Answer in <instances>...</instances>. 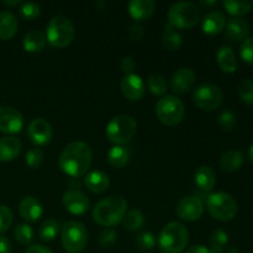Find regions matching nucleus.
Masks as SVG:
<instances>
[{"label":"nucleus","instance_id":"47","mask_svg":"<svg viewBox=\"0 0 253 253\" xmlns=\"http://www.w3.org/2000/svg\"><path fill=\"white\" fill-rule=\"evenodd\" d=\"M25 253H53L49 249H47L43 245H32L26 250Z\"/></svg>","mask_w":253,"mask_h":253},{"label":"nucleus","instance_id":"50","mask_svg":"<svg viewBox=\"0 0 253 253\" xmlns=\"http://www.w3.org/2000/svg\"><path fill=\"white\" fill-rule=\"evenodd\" d=\"M249 156H250V160H251L252 162H253V143H252V146H251V147H250V151H249Z\"/></svg>","mask_w":253,"mask_h":253},{"label":"nucleus","instance_id":"43","mask_svg":"<svg viewBox=\"0 0 253 253\" xmlns=\"http://www.w3.org/2000/svg\"><path fill=\"white\" fill-rule=\"evenodd\" d=\"M241 57L245 62L253 66V36L247 37L241 44Z\"/></svg>","mask_w":253,"mask_h":253},{"label":"nucleus","instance_id":"38","mask_svg":"<svg viewBox=\"0 0 253 253\" xmlns=\"http://www.w3.org/2000/svg\"><path fill=\"white\" fill-rule=\"evenodd\" d=\"M40 14H41V7L35 2H25L20 7V15L27 21H34L35 19L40 16Z\"/></svg>","mask_w":253,"mask_h":253},{"label":"nucleus","instance_id":"23","mask_svg":"<svg viewBox=\"0 0 253 253\" xmlns=\"http://www.w3.org/2000/svg\"><path fill=\"white\" fill-rule=\"evenodd\" d=\"M194 182L203 192H210L216 184V174L208 166H202L194 173Z\"/></svg>","mask_w":253,"mask_h":253},{"label":"nucleus","instance_id":"13","mask_svg":"<svg viewBox=\"0 0 253 253\" xmlns=\"http://www.w3.org/2000/svg\"><path fill=\"white\" fill-rule=\"evenodd\" d=\"M53 131L48 121L44 119H35L27 128V136L36 146H44L51 141Z\"/></svg>","mask_w":253,"mask_h":253},{"label":"nucleus","instance_id":"29","mask_svg":"<svg viewBox=\"0 0 253 253\" xmlns=\"http://www.w3.org/2000/svg\"><path fill=\"white\" fill-rule=\"evenodd\" d=\"M163 46L168 49V51H178L182 47V36L177 29L170 26L167 24L163 29Z\"/></svg>","mask_w":253,"mask_h":253},{"label":"nucleus","instance_id":"36","mask_svg":"<svg viewBox=\"0 0 253 253\" xmlns=\"http://www.w3.org/2000/svg\"><path fill=\"white\" fill-rule=\"evenodd\" d=\"M237 93L240 99L246 104H253V81L252 79H244L237 85Z\"/></svg>","mask_w":253,"mask_h":253},{"label":"nucleus","instance_id":"39","mask_svg":"<svg viewBox=\"0 0 253 253\" xmlns=\"http://www.w3.org/2000/svg\"><path fill=\"white\" fill-rule=\"evenodd\" d=\"M156 239L151 232L145 231L141 232L137 237H136V246L141 251H151L155 247Z\"/></svg>","mask_w":253,"mask_h":253},{"label":"nucleus","instance_id":"9","mask_svg":"<svg viewBox=\"0 0 253 253\" xmlns=\"http://www.w3.org/2000/svg\"><path fill=\"white\" fill-rule=\"evenodd\" d=\"M156 115L166 126H175L182 123L185 115V108L182 101L174 95H166L156 105Z\"/></svg>","mask_w":253,"mask_h":253},{"label":"nucleus","instance_id":"48","mask_svg":"<svg viewBox=\"0 0 253 253\" xmlns=\"http://www.w3.org/2000/svg\"><path fill=\"white\" fill-rule=\"evenodd\" d=\"M185 253H210V250L203 245H195V246L189 247Z\"/></svg>","mask_w":253,"mask_h":253},{"label":"nucleus","instance_id":"5","mask_svg":"<svg viewBox=\"0 0 253 253\" xmlns=\"http://www.w3.org/2000/svg\"><path fill=\"white\" fill-rule=\"evenodd\" d=\"M137 131V123L135 119L126 114L115 116L106 126V137L115 146H123L133 138Z\"/></svg>","mask_w":253,"mask_h":253},{"label":"nucleus","instance_id":"33","mask_svg":"<svg viewBox=\"0 0 253 253\" xmlns=\"http://www.w3.org/2000/svg\"><path fill=\"white\" fill-rule=\"evenodd\" d=\"M227 242H229V235L224 230H215L210 236V245H211V249H209L210 253H221Z\"/></svg>","mask_w":253,"mask_h":253},{"label":"nucleus","instance_id":"52","mask_svg":"<svg viewBox=\"0 0 253 253\" xmlns=\"http://www.w3.org/2000/svg\"><path fill=\"white\" fill-rule=\"evenodd\" d=\"M203 5H216V1H202Z\"/></svg>","mask_w":253,"mask_h":253},{"label":"nucleus","instance_id":"49","mask_svg":"<svg viewBox=\"0 0 253 253\" xmlns=\"http://www.w3.org/2000/svg\"><path fill=\"white\" fill-rule=\"evenodd\" d=\"M4 2L5 5H7V6H15V5H19L20 4V0H14V1H9V0H5V1H2Z\"/></svg>","mask_w":253,"mask_h":253},{"label":"nucleus","instance_id":"21","mask_svg":"<svg viewBox=\"0 0 253 253\" xmlns=\"http://www.w3.org/2000/svg\"><path fill=\"white\" fill-rule=\"evenodd\" d=\"M21 142L14 136H5L0 138V162H10L19 156Z\"/></svg>","mask_w":253,"mask_h":253},{"label":"nucleus","instance_id":"7","mask_svg":"<svg viewBox=\"0 0 253 253\" xmlns=\"http://www.w3.org/2000/svg\"><path fill=\"white\" fill-rule=\"evenodd\" d=\"M207 209L214 219L219 221H229L236 215L237 203L235 198L227 193H214L208 197Z\"/></svg>","mask_w":253,"mask_h":253},{"label":"nucleus","instance_id":"46","mask_svg":"<svg viewBox=\"0 0 253 253\" xmlns=\"http://www.w3.org/2000/svg\"><path fill=\"white\" fill-rule=\"evenodd\" d=\"M12 245L5 236H0V253H11Z\"/></svg>","mask_w":253,"mask_h":253},{"label":"nucleus","instance_id":"42","mask_svg":"<svg viewBox=\"0 0 253 253\" xmlns=\"http://www.w3.org/2000/svg\"><path fill=\"white\" fill-rule=\"evenodd\" d=\"M116 239H118V234H116L115 230L113 229H106L99 235V246L104 247V249H108V247H111L116 242Z\"/></svg>","mask_w":253,"mask_h":253},{"label":"nucleus","instance_id":"41","mask_svg":"<svg viewBox=\"0 0 253 253\" xmlns=\"http://www.w3.org/2000/svg\"><path fill=\"white\" fill-rule=\"evenodd\" d=\"M12 224V212L6 205H0V235L6 232Z\"/></svg>","mask_w":253,"mask_h":253},{"label":"nucleus","instance_id":"20","mask_svg":"<svg viewBox=\"0 0 253 253\" xmlns=\"http://www.w3.org/2000/svg\"><path fill=\"white\" fill-rule=\"evenodd\" d=\"M250 26L246 20L241 17H232L226 21V37L231 41H245L249 36Z\"/></svg>","mask_w":253,"mask_h":253},{"label":"nucleus","instance_id":"27","mask_svg":"<svg viewBox=\"0 0 253 253\" xmlns=\"http://www.w3.org/2000/svg\"><path fill=\"white\" fill-rule=\"evenodd\" d=\"M244 153L236 150H230L225 152L220 158V167L225 172H235L244 165Z\"/></svg>","mask_w":253,"mask_h":253},{"label":"nucleus","instance_id":"12","mask_svg":"<svg viewBox=\"0 0 253 253\" xmlns=\"http://www.w3.org/2000/svg\"><path fill=\"white\" fill-rule=\"evenodd\" d=\"M24 118L16 109L11 106H0V132L12 135L21 131Z\"/></svg>","mask_w":253,"mask_h":253},{"label":"nucleus","instance_id":"19","mask_svg":"<svg viewBox=\"0 0 253 253\" xmlns=\"http://www.w3.org/2000/svg\"><path fill=\"white\" fill-rule=\"evenodd\" d=\"M226 26V17L221 11H210L203 19V32L210 36L220 34Z\"/></svg>","mask_w":253,"mask_h":253},{"label":"nucleus","instance_id":"30","mask_svg":"<svg viewBox=\"0 0 253 253\" xmlns=\"http://www.w3.org/2000/svg\"><path fill=\"white\" fill-rule=\"evenodd\" d=\"M222 5H224L229 14L240 16V15L247 14L252 9L253 0H241V1H237V0H225Z\"/></svg>","mask_w":253,"mask_h":253},{"label":"nucleus","instance_id":"8","mask_svg":"<svg viewBox=\"0 0 253 253\" xmlns=\"http://www.w3.org/2000/svg\"><path fill=\"white\" fill-rule=\"evenodd\" d=\"M62 246L69 253H79L88 244V231L82 222L67 221L62 227Z\"/></svg>","mask_w":253,"mask_h":253},{"label":"nucleus","instance_id":"15","mask_svg":"<svg viewBox=\"0 0 253 253\" xmlns=\"http://www.w3.org/2000/svg\"><path fill=\"white\" fill-rule=\"evenodd\" d=\"M146 86L142 78L137 74H126L121 81V91L124 96L131 101H137L145 95Z\"/></svg>","mask_w":253,"mask_h":253},{"label":"nucleus","instance_id":"32","mask_svg":"<svg viewBox=\"0 0 253 253\" xmlns=\"http://www.w3.org/2000/svg\"><path fill=\"white\" fill-rule=\"evenodd\" d=\"M145 224V216L140 210H131L124 216L123 225L128 231H137Z\"/></svg>","mask_w":253,"mask_h":253},{"label":"nucleus","instance_id":"14","mask_svg":"<svg viewBox=\"0 0 253 253\" xmlns=\"http://www.w3.org/2000/svg\"><path fill=\"white\" fill-rule=\"evenodd\" d=\"M62 203H63L64 209L73 215L85 214L90 208V203L86 195L79 190H68L64 193Z\"/></svg>","mask_w":253,"mask_h":253},{"label":"nucleus","instance_id":"25","mask_svg":"<svg viewBox=\"0 0 253 253\" xmlns=\"http://www.w3.org/2000/svg\"><path fill=\"white\" fill-rule=\"evenodd\" d=\"M17 27H19L17 20L11 12H0V40L4 41L11 40L16 35Z\"/></svg>","mask_w":253,"mask_h":253},{"label":"nucleus","instance_id":"10","mask_svg":"<svg viewBox=\"0 0 253 253\" xmlns=\"http://www.w3.org/2000/svg\"><path fill=\"white\" fill-rule=\"evenodd\" d=\"M193 100L202 110L212 111L220 108L224 100V94L215 84H202L193 93Z\"/></svg>","mask_w":253,"mask_h":253},{"label":"nucleus","instance_id":"40","mask_svg":"<svg viewBox=\"0 0 253 253\" xmlns=\"http://www.w3.org/2000/svg\"><path fill=\"white\" fill-rule=\"evenodd\" d=\"M219 125L221 126L222 130L232 131L236 126V116L232 111L225 110L219 115Z\"/></svg>","mask_w":253,"mask_h":253},{"label":"nucleus","instance_id":"45","mask_svg":"<svg viewBox=\"0 0 253 253\" xmlns=\"http://www.w3.org/2000/svg\"><path fill=\"white\" fill-rule=\"evenodd\" d=\"M135 66H136V63H135V61H133V58L131 56H126V57H124L123 59H121L120 67L126 74L132 73V71L135 69Z\"/></svg>","mask_w":253,"mask_h":253},{"label":"nucleus","instance_id":"4","mask_svg":"<svg viewBox=\"0 0 253 253\" xmlns=\"http://www.w3.org/2000/svg\"><path fill=\"white\" fill-rule=\"evenodd\" d=\"M47 41L56 48H64L69 46L76 36L74 26L71 20L62 15H57L49 20L47 25Z\"/></svg>","mask_w":253,"mask_h":253},{"label":"nucleus","instance_id":"17","mask_svg":"<svg viewBox=\"0 0 253 253\" xmlns=\"http://www.w3.org/2000/svg\"><path fill=\"white\" fill-rule=\"evenodd\" d=\"M156 10L152 0H132L128 2V14L135 21L142 22L150 19Z\"/></svg>","mask_w":253,"mask_h":253},{"label":"nucleus","instance_id":"44","mask_svg":"<svg viewBox=\"0 0 253 253\" xmlns=\"http://www.w3.org/2000/svg\"><path fill=\"white\" fill-rule=\"evenodd\" d=\"M143 35H145V30H143V27L141 25L135 24L130 27L128 36H130V39L132 41H140V40H142Z\"/></svg>","mask_w":253,"mask_h":253},{"label":"nucleus","instance_id":"34","mask_svg":"<svg viewBox=\"0 0 253 253\" xmlns=\"http://www.w3.org/2000/svg\"><path fill=\"white\" fill-rule=\"evenodd\" d=\"M147 86L155 95H163L167 91V82L160 74H152L147 79Z\"/></svg>","mask_w":253,"mask_h":253},{"label":"nucleus","instance_id":"28","mask_svg":"<svg viewBox=\"0 0 253 253\" xmlns=\"http://www.w3.org/2000/svg\"><path fill=\"white\" fill-rule=\"evenodd\" d=\"M130 161V152L124 146H114L108 152V162L114 168H124Z\"/></svg>","mask_w":253,"mask_h":253},{"label":"nucleus","instance_id":"37","mask_svg":"<svg viewBox=\"0 0 253 253\" xmlns=\"http://www.w3.org/2000/svg\"><path fill=\"white\" fill-rule=\"evenodd\" d=\"M25 162L32 169H37L43 163V153L40 148H31V150L27 151L26 156H25Z\"/></svg>","mask_w":253,"mask_h":253},{"label":"nucleus","instance_id":"35","mask_svg":"<svg viewBox=\"0 0 253 253\" xmlns=\"http://www.w3.org/2000/svg\"><path fill=\"white\" fill-rule=\"evenodd\" d=\"M14 236L20 244L27 246V245H31V242L34 241L35 234L31 226L26 224H21L14 230Z\"/></svg>","mask_w":253,"mask_h":253},{"label":"nucleus","instance_id":"51","mask_svg":"<svg viewBox=\"0 0 253 253\" xmlns=\"http://www.w3.org/2000/svg\"><path fill=\"white\" fill-rule=\"evenodd\" d=\"M227 253H239V250H237L236 247H230Z\"/></svg>","mask_w":253,"mask_h":253},{"label":"nucleus","instance_id":"16","mask_svg":"<svg viewBox=\"0 0 253 253\" xmlns=\"http://www.w3.org/2000/svg\"><path fill=\"white\" fill-rule=\"evenodd\" d=\"M195 73L190 68H180L170 78L172 90L177 94H185L194 86Z\"/></svg>","mask_w":253,"mask_h":253},{"label":"nucleus","instance_id":"18","mask_svg":"<svg viewBox=\"0 0 253 253\" xmlns=\"http://www.w3.org/2000/svg\"><path fill=\"white\" fill-rule=\"evenodd\" d=\"M19 212L24 220L29 222H36L43 214L41 203L34 197H26L20 202Z\"/></svg>","mask_w":253,"mask_h":253},{"label":"nucleus","instance_id":"3","mask_svg":"<svg viewBox=\"0 0 253 253\" xmlns=\"http://www.w3.org/2000/svg\"><path fill=\"white\" fill-rule=\"evenodd\" d=\"M189 241L187 227L178 221L168 222L158 236V246L165 253H180Z\"/></svg>","mask_w":253,"mask_h":253},{"label":"nucleus","instance_id":"11","mask_svg":"<svg viewBox=\"0 0 253 253\" xmlns=\"http://www.w3.org/2000/svg\"><path fill=\"white\" fill-rule=\"evenodd\" d=\"M178 217H180L184 221H195L200 219V216L204 212V204L202 200L197 197H185L179 200L175 208Z\"/></svg>","mask_w":253,"mask_h":253},{"label":"nucleus","instance_id":"2","mask_svg":"<svg viewBox=\"0 0 253 253\" xmlns=\"http://www.w3.org/2000/svg\"><path fill=\"white\" fill-rule=\"evenodd\" d=\"M127 202L123 197H109L99 202L93 209V219L104 227H111L123 221Z\"/></svg>","mask_w":253,"mask_h":253},{"label":"nucleus","instance_id":"1","mask_svg":"<svg viewBox=\"0 0 253 253\" xmlns=\"http://www.w3.org/2000/svg\"><path fill=\"white\" fill-rule=\"evenodd\" d=\"M93 160V152L88 143L77 142L69 143L64 147L59 156V167L69 177L79 178L88 172Z\"/></svg>","mask_w":253,"mask_h":253},{"label":"nucleus","instance_id":"24","mask_svg":"<svg viewBox=\"0 0 253 253\" xmlns=\"http://www.w3.org/2000/svg\"><path fill=\"white\" fill-rule=\"evenodd\" d=\"M217 64L225 73H234L237 69V59L234 49L229 46L220 47L216 53Z\"/></svg>","mask_w":253,"mask_h":253},{"label":"nucleus","instance_id":"31","mask_svg":"<svg viewBox=\"0 0 253 253\" xmlns=\"http://www.w3.org/2000/svg\"><path fill=\"white\" fill-rule=\"evenodd\" d=\"M59 231V224L58 221L53 219H48L41 224L39 229V236L42 241L51 242L56 239Z\"/></svg>","mask_w":253,"mask_h":253},{"label":"nucleus","instance_id":"6","mask_svg":"<svg viewBox=\"0 0 253 253\" xmlns=\"http://www.w3.org/2000/svg\"><path fill=\"white\" fill-rule=\"evenodd\" d=\"M199 20L200 10L193 2H175L168 10V24L174 29H192Z\"/></svg>","mask_w":253,"mask_h":253},{"label":"nucleus","instance_id":"26","mask_svg":"<svg viewBox=\"0 0 253 253\" xmlns=\"http://www.w3.org/2000/svg\"><path fill=\"white\" fill-rule=\"evenodd\" d=\"M22 46H24L25 51L30 52V53L40 52L46 46V37L41 31L34 30L25 35L24 40H22Z\"/></svg>","mask_w":253,"mask_h":253},{"label":"nucleus","instance_id":"22","mask_svg":"<svg viewBox=\"0 0 253 253\" xmlns=\"http://www.w3.org/2000/svg\"><path fill=\"white\" fill-rule=\"evenodd\" d=\"M88 190H90L91 193H95V194H101V193L105 192L109 188L110 184V180L109 177L101 170H93V172L88 173L85 175V179H84Z\"/></svg>","mask_w":253,"mask_h":253}]
</instances>
